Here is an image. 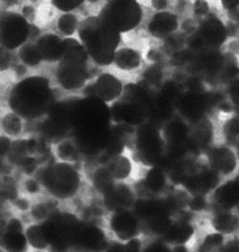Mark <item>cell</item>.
Wrapping results in <instances>:
<instances>
[{
  "mask_svg": "<svg viewBox=\"0 0 239 252\" xmlns=\"http://www.w3.org/2000/svg\"><path fill=\"white\" fill-rule=\"evenodd\" d=\"M231 130L234 134H239V121H236L233 123Z\"/></svg>",
  "mask_w": 239,
  "mask_h": 252,
  "instance_id": "7bdbcfd3",
  "label": "cell"
},
{
  "mask_svg": "<svg viewBox=\"0 0 239 252\" xmlns=\"http://www.w3.org/2000/svg\"><path fill=\"white\" fill-rule=\"evenodd\" d=\"M109 226L113 234L121 241L128 242L138 234V217L128 209L112 212Z\"/></svg>",
  "mask_w": 239,
  "mask_h": 252,
  "instance_id": "9c48e42d",
  "label": "cell"
},
{
  "mask_svg": "<svg viewBox=\"0 0 239 252\" xmlns=\"http://www.w3.org/2000/svg\"><path fill=\"white\" fill-rule=\"evenodd\" d=\"M106 168L109 170L114 181L115 180H125L130 177L132 172V162L130 158L125 156L118 154L113 157L111 160L108 161Z\"/></svg>",
  "mask_w": 239,
  "mask_h": 252,
  "instance_id": "d6986e66",
  "label": "cell"
},
{
  "mask_svg": "<svg viewBox=\"0 0 239 252\" xmlns=\"http://www.w3.org/2000/svg\"><path fill=\"white\" fill-rule=\"evenodd\" d=\"M164 178L162 171L159 168H154L150 171L147 177V185L152 190H159L164 186Z\"/></svg>",
  "mask_w": 239,
  "mask_h": 252,
  "instance_id": "4dcf8cb0",
  "label": "cell"
},
{
  "mask_svg": "<svg viewBox=\"0 0 239 252\" xmlns=\"http://www.w3.org/2000/svg\"><path fill=\"white\" fill-rule=\"evenodd\" d=\"M191 209L195 210V211H199L202 210L205 206L204 200L202 199V197H196L193 201L191 202Z\"/></svg>",
  "mask_w": 239,
  "mask_h": 252,
  "instance_id": "d590c367",
  "label": "cell"
},
{
  "mask_svg": "<svg viewBox=\"0 0 239 252\" xmlns=\"http://www.w3.org/2000/svg\"><path fill=\"white\" fill-rule=\"evenodd\" d=\"M42 60L48 62L60 61L63 55V40L57 35L47 34L38 40L36 44Z\"/></svg>",
  "mask_w": 239,
  "mask_h": 252,
  "instance_id": "5bb4252c",
  "label": "cell"
},
{
  "mask_svg": "<svg viewBox=\"0 0 239 252\" xmlns=\"http://www.w3.org/2000/svg\"><path fill=\"white\" fill-rule=\"evenodd\" d=\"M99 17L103 23L121 33L138 25L142 11L135 0H110Z\"/></svg>",
  "mask_w": 239,
  "mask_h": 252,
  "instance_id": "8992f818",
  "label": "cell"
},
{
  "mask_svg": "<svg viewBox=\"0 0 239 252\" xmlns=\"http://www.w3.org/2000/svg\"><path fill=\"white\" fill-rule=\"evenodd\" d=\"M111 111L106 102L93 96L77 99L71 114V136L84 157H95L111 139Z\"/></svg>",
  "mask_w": 239,
  "mask_h": 252,
  "instance_id": "6da1fadb",
  "label": "cell"
},
{
  "mask_svg": "<svg viewBox=\"0 0 239 252\" xmlns=\"http://www.w3.org/2000/svg\"><path fill=\"white\" fill-rule=\"evenodd\" d=\"M9 102L14 113L23 119L34 120L48 115L55 101L50 82L46 78L33 76L13 88Z\"/></svg>",
  "mask_w": 239,
  "mask_h": 252,
  "instance_id": "3957f363",
  "label": "cell"
},
{
  "mask_svg": "<svg viewBox=\"0 0 239 252\" xmlns=\"http://www.w3.org/2000/svg\"><path fill=\"white\" fill-rule=\"evenodd\" d=\"M222 242V237L219 234H214L212 236H209L207 239L205 240L204 247H213L220 244Z\"/></svg>",
  "mask_w": 239,
  "mask_h": 252,
  "instance_id": "836d02e7",
  "label": "cell"
},
{
  "mask_svg": "<svg viewBox=\"0 0 239 252\" xmlns=\"http://www.w3.org/2000/svg\"><path fill=\"white\" fill-rule=\"evenodd\" d=\"M144 252H169L165 248L162 247V246H151L149 249H147Z\"/></svg>",
  "mask_w": 239,
  "mask_h": 252,
  "instance_id": "ab89813d",
  "label": "cell"
},
{
  "mask_svg": "<svg viewBox=\"0 0 239 252\" xmlns=\"http://www.w3.org/2000/svg\"><path fill=\"white\" fill-rule=\"evenodd\" d=\"M231 93H232V98L234 102L239 106V80L235 82L232 85L231 88Z\"/></svg>",
  "mask_w": 239,
  "mask_h": 252,
  "instance_id": "e575fe53",
  "label": "cell"
},
{
  "mask_svg": "<svg viewBox=\"0 0 239 252\" xmlns=\"http://www.w3.org/2000/svg\"><path fill=\"white\" fill-rule=\"evenodd\" d=\"M239 4V0H222V5L226 9H234Z\"/></svg>",
  "mask_w": 239,
  "mask_h": 252,
  "instance_id": "74e56055",
  "label": "cell"
},
{
  "mask_svg": "<svg viewBox=\"0 0 239 252\" xmlns=\"http://www.w3.org/2000/svg\"><path fill=\"white\" fill-rule=\"evenodd\" d=\"M89 180L93 188L103 196L113 189V186L115 185L114 179L110 174L109 170L106 168V166L96 168L92 172Z\"/></svg>",
  "mask_w": 239,
  "mask_h": 252,
  "instance_id": "ac0fdd59",
  "label": "cell"
},
{
  "mask_svg": "<svg viewBox=\"0 0 239 252\" xmlns=\"http://www.w3.org/2000/svg\"><path fill=\"white\" fill-rule=\"evenodd\" d=\"M177 28L176 17L171 13L157 14L150 25V31L155 35H162L173 32Z\"/></svg>",
  "mask_w": 239,
  "mask_h": 252,
  "instance_id": "44dd1931",
  "label": "cell"
},
{
  "mask_svg": "<svg viewBox=\"0 0 239 252\" xmlns=\"http://www.w3.org/2000/svg\"><path fill=\"white\" fill-rule=\"evenodd\" d=\"M226 38V31L223 25L217 20H208L204 22L199 32L193 36L191 46L202 48L205 45L218 46Z\"/></svg>",
  "mask_w": 239,
  "mask_h": 252,
  "instance_id": "4fadbf2b",
  "label": "cell"
},
{
  "mask_svg": "<svg viewBox=\"0 0 239 252\" xmlns=\"http://www.w3.org/2000/svg\"><path fill=\"white\" fill-rule=\"evenodd\" d=\"M166 133L167 138L172 142V144L174 143L175 146L183 144L186 137V130L185 126L179 123H173L168 126Z\"/></svg>",
  "mask_w": 239,
  "mask_h": 252,
  "instance_id": "f1b7e54d",
  "label": "cell"
},
{
  "mask_svg": "<svg viewBox=\"0 0 239 252\" xmlns=\"http://www.w3.org/2000/svg\"><path fill=\"white\" fill-rule=\"evenodd\" d=\"M79 22L75 15L71 13L63 14L58 21V28L64 35L70 36L78 31Z\"/></svg>",
  "mask_w": 239,
  "mask_h": 252,
  "instance_id": "83f0119b",
  "label": "cell"
},
{
  "mask_svg": "<svg viewBox=\"0 0 239 252\" xmlns=\"http://www.w3.org/2000/svg\"><path fill=\"white\" fill-rule=\"evenodd\" d=\"M11 56L4 48L0 47V70H5L10 66Z\"/></svg>",
  "mask_w": 239,
  "mask_h": 252,
  "instance_id": "d6a6232c",
  "label": "cell"
},
{
  "mask_svg": "<svg viewBox=\"0 0 239 252\" xmlns=\"http://www.w3.org/2000/svg\"><path fill=\"white\" fill-rule=\"evenodd\" d=\"M192 234V228L188 225L180 224L174 227H169L167 229V238L171 242L175 243H185L186 240L189 239L190 235Z\"/></svg>",
  "mask_w": 239,
  "mask_h": 252,
  "instance_id": "4316f807",
  "label": "cell"
},
{
  "mask_svg": "<svg viewBox=\"0 0 239 252\" xmlns=\"http://www.w3.org/2000/svg\"><path fill=\"white\" fill-rule=\"evenodd\" d=\"M109 1H110V0H109Z\"/></svg>",
  "mask_w": 239,
  "mask_h": 252,
  "instance_id": "681fc988",
  "label": "cell"
},
{
  "mask_svg": "<svg viewBox=\"0 0 239 252\" xmlns=\"http://www.w3.org/2000/svg\"><path fill=\"white\" fill-rule=\"evenodd\" d=\"M15 70H16V73H17L18 75H23L26 72L25 66H23V65H18Z\"/></svg>",
  "mask_w": 239,
  "mask_h": 252,
  "instance_id": "ee69618b",
  "label": "cell"
},
{
  "mask_svg": "<svg viewBox=\"0 0 239 252\" xmlns=\"http://www.w3.org/2000/svg\"><path fill=\"white\" fill-rule=\"evenodd\" d=\"M38 29L34 26L29 25V37L33 38L38 34Z\"/></svg>",
  "mask_w": 239,
  "mask_h": 252,
  "instance_id": "b9f144b4",
  "label": "cell"
},
{
  "mask_svg": "<svg viewBox=\"0 0 239 252\" xmlns=\"http://www.w3.org/2000/svg\"><path fill=\"white\" fill-rule=\"evenodd\" d=\"M29 37V24L23 15L8 13L0 18V45L6 50L22 46Z\"/></svg>",
  "mask_w": 239,
  "mask_h": 252,
  "instance_id": "52a82bcc",
  "label": "cell"
},
{
  "mask_svg": "<svg viewBox=\"0 0 239 252\" xmlns=\"http://www.w3.org/2000/svg\"><path fill=\"white\" fill-rule=\"evenodd\" d=\"M23 120L24 119L21 116L14 113L13 111H12V113L5 115L1 121V127L4 133L3 136H6L11 139L14 138L13 140L19 139L18 136H20L24 130Z\"/></svg>",
  "mask_w": 239,
  "mask_h": 252,
  "instance_id": "ffe728a7",
  "label": "cell"
},
{
  "mask_svg": "<svg viewBox=\"0 0 239 252\" xmlns=\"http://www.w3.org/2000/svg\"><path fill=\"white\" fill-rule=\"evenodd\" d=\"M217 201L224 207L231 208L239 203V177L217 189L215 193Z\"/></svg>",
  "mask_w": 239,
  "mask_h": 252,
  "instance_id": "7402d4cb",
  "label": "cell"
},
{
  "mask_svg": "<svg viewBox=\"0 0 239 252\" xmlns=\"http://www.w3.org/2000/svg\"><path fill=\"white\" fill-rule=\"evenodd\" d=\"M25 235L28 248L51 251L50 238L44 222L38 223L31 221L26 223Z\"/></svg>",
  "mask_w": 239,
  "mask_h": 252,
  "instance_id": "9a60e30c",
  "label": "cell"
},
{
  "mask_svg": "<svg viewBox=\"0 0 239 252\" xmlns=\"http://www.w3.org/2000/svg\"><path fill=\"white\" fill-rule=\"evenodd\" d=\"M89 1H90V2H93V3H94V2H97L98 0H89Z\"/></svg>",
  "mask_w": 239,
  "mask_h": 252,
  "instance_id": "7dc6e473",
  "label": "cell"
},
{
  "mask_svg": "<svg viewBox=\"0 0 239 252\" xmlns=\"http://www.w3.org/2000/svg\"><path fill=\"white\" fill-rule=\"evenodd\" d=\"M53 4L58 8L60 11L68 13L79 6H80L84 0H52Z\"/></svg>",
  "mask_w": 239,
  "mask_h": 252,
  "instance_id": "1f68e13d",
  "label": "cell"
},
{
  "mask_svg": "<svg viewBox=\"0 0 239 252\" xmlns=\"http://www.w3.org/2000/svg\"><path fill=\"white\" fill-rule=\"evenodd\" d=\"M212 160L214 166L224 173L232 172L236 166L235 157L228 149L215 150L212 155Z\"/></svg>",
  "mask_w": 239,
  "mask_h": 252,
  "instance_id": "603a6c76",
  "label": "cell"
},
{
  "mask_svg": "<svg viewBox=\"0 0 239 252\" xmlns=\"http://www.w3.org/2000/svg\"><path fill=\"white\" fill-rule=\"evenodd\" d=\"M138 149L143 161L150 164L159 160L161 152L160 139L156 130L151 126H144L138 134Z\"/></svg>",
  "mask_w": 239,
  "mask_h": 252,
  "instance_id": "7c38bea8",
  "label": "cell"
},
{
  "mask_svg": "<svg viewBox=\"0 0 239 252\" xmlns=\"http://www.w3.org/2000/svg\"><path fill=\"white\" fill-rule=\"evenodd\" d=\"M226 252H239V240H236L228 245Z\"/></svg>",
  "mask_w": 239,
  "mask_h": 252,
  "instance_id": "f35d334b",
  "label": "cell"
},
{
  "mask_svg": "<svg viewBox=\"0 0 239 252\" xmlns=\"http://www.w3.org/2000/svg\"><path fill=\"white\" fill-rule=\"evenodd\" d=\"M127 252L125 249H115V250H112V251H109V252Z\"/></svg>",
  "mask_w": 239,
  "mask_h": 252,
  "instance_id": "f6af8a7d",
  "label": "cell"
},
{
  "mask_svg": "<svg viewBox=\"0 0 239 252\" xmlns=\"http://www.w3.org/2000/svg\"><path fill=\"white\" fill-rule=\"evenodd\" d=\"M132 202L130 189L124 185H114L107 194L104 195L105 206L111 211L128 209Z\"/></svg>",
  "mask_w": 239,
  "mask_h": 252,
  "instance_id": "2e32d148",
  "label": "cell"
},
{
  "mask_svg": "<svg viewBox=\"0 0 239 252\" xmlns=\"http://www.w3.org/2000/svg\"><path fill=\"white\" fill-rule=\"evenodd\" d=\"M4 1H7V2H14V0H4Z\"/></svg>",
  "mask_w": 239,
  "mask_h": 252,
  "instance_id": "bcb514c9",
  "label": "cell"
},
{
  "mask_svg": "<svg viewBox=\"0 0 239 252\" xmlns=\"http://www.w3.org/2000/svg\"><path fill=\"white\" fill-rule=\"evenodd\" d=\"M63 55L57 69V80L63 89L81 88L89 78V54L82 44L74 38L63 40Z\"/></svg>",
  "mask_w": 239,
  "mask_h": 252,
  "instance_id": "5b68a950",
  "label": "cell"
},
{
  "mask_svg": "<svg viewBox=\"0 0 239 252\" xmlns=\"http://www.w3.org/2000/svg\"><path fill=\"white\" fill-rule=\"evenodd\" d=\"M45 192L62 206H68L82 197L85 177L82 166L51 160L38 165L33 173Z\"/></svg>",
  "mask_w": 239,
  "mask_h": 252,
  "instance_id": "7a4b0ae2",
  "label": "cell"
},
{
  "mask_svg": "<svg viewBox=\"0 0 239 252\" xmlns=\"http://www.w3.org/2000/svg\"><path fill=\"white\" fill-rule=\"evenodd\" d=\"M50 153L53 160L63 163L82 166L85 159L83 153L73 136H67L51 142Z\"/></svg>",
  "mask_w": 239,
  "mask_h": 252,
  "instance_id": "30bf717a",
  "label": "cell"
},
{
  "mask_svg": "<svg viewBox=\"0 0 239 252\" xmlns=\"http://www.w3.org/2000/svg\"><path fill=\"white\" fill-rule=\"evenodd\" d=\"M19 56L26 64L30 65V66L37 65L38 63H40L42 60L36 45H33V44L24 45L20 49Z\"/></svg>",
  "mask_w": 239,
  "mask_h": 252,
  "instance_id": "484cf974",
  "label": "cell"
},
{
  "mask_svg": "<svg viewBox=\"0 0 239 252\" xmlns=\"http://www.w3.org/2000/svg\"><path fill=\"white\" fill-rule=\"evenodd\" d=\"M23 13H24V17H29V18H32L33 17V14H34V11L33 9L30 7V6H26L25 8L23 9Z\"/></svg>",
  "mask_w": 239,
  "mask_h": 252,
  "instance_id": "60d3db41",
  "label": "cell"
},
{
  "mask_svg": "<svg viewBox=\"0 0 239 252\" xmlns=\"http://www.w3.org/2000/svg\"><path fill=\"white\" fill-rule=\"evenodd\" d=\"M78 33L96 63L101 65L113 63L120 41L118 32L103 23L99 16H92L79 24Z\"/></svg>",
  "mask_w": 239,
  "mask_h": 252,
  "instance_id": "277c9868",
  "label": "cell"
},
{
  "mask_svg": "<svg viewBox=\"0 0 239 252\" xmlns=\"http://www.w3.org/2000/svg\"><path fill=\"white\" fill-rule=\"evenodd\" d=\"M207 10H208L207 4H206L204 1H202V0H199V1L195 4V11H196L197 13H200V14L206 13Z\"/></svg>",
  "mask_w": 239,
  "mask_h": 252,
  "instance_id": "8d00e7d4",
  "label": "cell"
},
{
  "mask_svg": "<svg viewBox=\"0 0 239 252\" xmlns=\"http://www.w3.org/2000/svg\"><path fill=\"white\" fill-rule=\"evenodd\" d=\"M103 230L89 222L82 220L76 240V252H101L106 245Z\"/></svg>",
  "mask_w": 239,
  "mask_h": 252,
  "instance_id": "ba28073f",
  "label": "cell"
},
{
  "mask_svg": "<svg viewBox=\"0 0 239 252\" xmlns=\"http://www.w3.org/2000/svg\"><path fill=\"white\" fill-rule=\"evenodd\" d=\"M239 226V219L236 216L229 215H219L214 220V227L223 231L235 230Z\"/></svg>",
  "mask_w": 239,
  "mask_h": 252,
  "instance_id": "f546056e",
  "label": "cell"
},
{
  "mask_svg": "<svg viewBox=\"0 0 239 252\" xmlns=\"http://www.w3.org/2000/svg\"><path fill=\"white\" fill-rule=\"evenodd\" d=\"M113 61L120 68L132 69L138 66L140 58L136 51L123 49L115 52Z\"/></svg>",
  "mask_w": 239,
  "mask_h": 252,
  "instance_id": "cb8c5ba5",
  "label": "cell"
},
{
  "mask_svg": "<svg viewBox=\"0 0 239 252\" xmlns=\"http://www.w3.org/2000/svg\"><path fill=\"white\" fill-rule=\"evenodd\" d=\"M205 108V100L197 93L187 94L180 100V109L189 119H198L202 116Z\"/></svg>",
  "mask_w": 239,
  "mask_h": 252,
  "instance_id": "e0dca14e",
  "label": "cell"
},
{
  "mask_svg": "<svg viewBox=\"0 0 239 252\" xmlns=\"http://www.w3.org/2000/svg\"><path fill=\"white\" fill-rule=\"evenodd\" d=\"M122 92L120 82L113 75L103 74L98 78L94 85H90L85 90V96H93L105 102L116 99Z\"/></svg>",
  "mask_w": 239,
  "mask_h": 252,
  "instance_id": "8fae6325",
  "label": "cell"
},
{
  "mask_svg": "<svg viewBox=\"0 0 239 252\" xmlns=\"http://www.w3.org/2000/svg\"></svg>",
  "mask_w": 239,
  "mask_h": 252,
  "instance_id": "c3c4849f",
  "label": "cell"
},
{
  "mask_svg": "<svg viewBox=\"0 0 239 252\" xmlns=\"http://www.w3.org/2000/svg\"><path fill=\"white\" fill-rule=\"evenodd\" d=\"M217 182V178L214 173L208 172L204 173L201 176L190 177L187 179L188 187L191 189L196 190H208L213 188Z\"/></svg>",
  "mask_w": 239,
  "mask_h": 252,
  "instance_id": "d4e9b609",
  "label": "cell"
}]
</instances>
